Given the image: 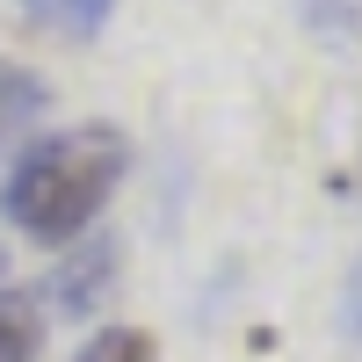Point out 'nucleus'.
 I'll return each mask as SVG.
<instances>
[{
    "instance_id": "5",
    "label": "nucleus",
    "mask_w": 362,
    "mask_h": 362,
    "mask_svg": "<svg viewBox=\"0 0 362 362\" xmlns=\"http://www.w3.org/2000/svg\"><path fill=\"white\" fill-rule=\"evenodd\" d=\"M44 341V305L29 290H0V362H29Z\"/></svg>"
},
{
    "instance_id": "6",
    "label": "nucleus",
    "mask_w": 362,
    "mask_h": 362,
    "mask_svg": "<svg viewBox=\"0 0 362 362\" xmlns=\"http://www.w3.org/2000/svg\"><path fill=\"white\" fill-rule=\"evenodd\" d=\"M73 362H153V334H145V326H109V334H95Z\"/></svg>"
},
{
    "instance_id": "2",
    "label": "nucleus",
    "mask_w": 362,
    "mask_h": 362,
    "mask_svg": "<svg viewBox=\"0 0 362 362\" xmlns=\"http://www.w3.org/2000/svg\"><path fill=\"white\" fill-rule=\"evenodd\" d=\"M109 283H116V239L87 232V239H73V247H66L58 276L44 283V305H51L58 319H87V312L109 297Z\"/></svg>"
},
{
    "instance_id": "1",
    "label": "nucleus",
    "mask_w": 362,
    "mask_h": 362,
    "mask_svg": "<svg viewBox=\"0 0 362 362\" xmlns=\"http://www.w3.org/2000/svg\"><path fill=\"white\" fill-rule=\"evenodd\" d=\"M131 174V138L116 124H66L29 138L0 174V218L37 247H73L95 232L109 196Z\"/></svg>"
},
{
    "instance_id": "4",
    "label": "nucleus",
    "mask_w": 362,
    "mask_h": 362,
    "mask_svg": "<svg viewBox=\"0 0 362 362\" xmlns=\"http://www.w3.org/2000/svg\"><path fill=\"white\" fill-rule=\"evenodd\" d=\"M22 15L37 29H51V37H66V44H87V37L109 29L116 0H22Z\"/></svg>"
},
{
    "instance_id": "7",
    "label": "nucleus",
    "mask_w": 362,
    "mask_h": 362,
    "mask_svg": "<svg viewBox=\"0 0 362 362\" xmlns=\"http://www.w3.org/2000/svg\"><path fill=\"white\" fill-rule=\"evenodd\" d=\"M348 312H355V326H362V276H355V297H348Z\"/></svg>"
},
{
    "instance_id": "3",
    "label": "nucleus",
    "mask_w": 362,
    "mask_h": 362,
    "mask_svg": "<svg viewBox=\"0 0 362 362\" xmlns=\"http://www.w3.org/2000/svg\"><path fill=\"white\" fill-rule=\"evenodd\" d=\"M44 109H51L44 73H29L22 58H0V160H8L15 145H29V131H37Z\"/></svg>"
},
{
    "instance_id": "8",
    "label": "nucleus",
    "mask_w": 362,
    "mask_h": 362,
    "mask_svg": "<svg viewBox=\"0 0 362 362\" xmlns=\"http://www.w3.org/2000/svg\"><path fill=\"white\" fill-rule=\"evenodd\" d=\"M0 276H8V254H0Z\"/></svg>"
}]
</instances>
